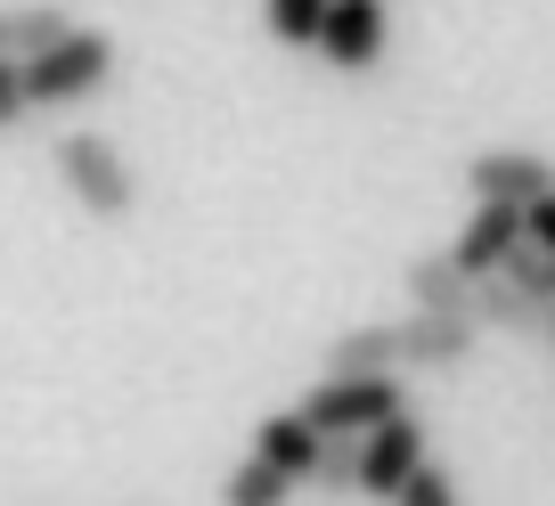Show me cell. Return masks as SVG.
Wrapping results in <instances>:
<instances>
[{
  "label": "cell",
  "instance_id": "obj_1",
  "mask_svg": "<svg viewBox=\"0 0 555 506\" xmlns=\"http://www.w3.org/2000/svg\"><path fill=\"white\" fill-rule=\"evenodd\" d=\"M50 164H57V189H66L90 221H131L139 172H131V156H122L115 140H99V131H57Z\"/></svg>",
  "mask_w": 555,
  "mask_h": 506
},
{
  "label": "cell",
  "instance_id": "obj_2",
  "mask_svg": "<svg viewBox=\"0 0 555 506\" xmlns=\"http://www.w3.org/2000/svg\"><path fill=\"white\" fill-rule=\"evenodd\" d=\"M106 82H115V34H99V25H74L57 50L25 57V99L34 106H82Z\"/></svg>",
  "mask_w": 555,
  "mask_h": 506
},
{
  "label": "cell",
  "instance_id": "obj_3",
  "mask_svg": "<svg viewBox=\"0 0 555 506\" xmlns=\"http://www.w3.org/2000/svg\"><path fill=\"white\" fill-rule=\"evenodd\" d=\"M409 408V376H319L311 392H302V417L319 425V433H376L384 417H400Z\"/></svg>",
  "mask_w": 555,
  "mask_h": 506
},
{
  "label": "cell",
  "instance_id": "obj_4",
  "mask_svg": "<svg viewBox=\"0 0 555 506\" xmlns=\"http://www.w3.org/2000/svg\"><path fill=\"white\" fill-rule=\"evenodd\" d=\"M466 196L474 205H522L531 212L539 196H555V164L539 147H490V156L466 164Z\"/></svg>",
  "mask_w": 555,
  "mask_h": 506
},
{
  "label": "cell",
  "instance_id": "obj_5",
  "mask_svg": "<svg viewBox=\"0 0 555 506\" xmlns=\"http://www.w3.org/2000/svg\"><path fill=\"white\" fill-rule=\"evenodd\" d=\"M482 343V319H450V311H409L400 319V367L409 376H457Z\"/></svg>",
  "mask_w": 555,
  "mask_h": 506
},
{
  "label": "cell",
  "instance_id": "obj_6",
  "mask_svg": "<svg viewBox=\"0 0 555 506\" xmlns=\"http://www.w3.org/2000/svg\"><path fill=\"white\" fill-rule=\"evenodd\" d=\"M416 466H425V417H416V408H400L376 433H360V490L367 498H400V482H409Z\"/></svg>",
  "mask_w": 555,
  "mask_h": 506
},
{
  "label": "cell",
  "instance_id": "obj_7",
  "mask_svg": "<svg viewBox=\"0 0 555 506\" xmlns=\"http://www.w3.org/2000/svg\"><path fill=\"white\" fill-rule=\"evenodd\" d=\"M392 41V9L384 0H327V34H319V57L335 74H367Z\"/></svg>",
  "mask_w": 555,
  "mask_h": 506
},
{
  "label": "cell",
  "instance_id": "obj_8",
  "mask_svg": "<svg viewBox=\"0 0 555 506\" xmlns=\"http://www.w3.org/2000/svg\"><path fill=\"white\" fill-rule=\"evenodd\" d=\"M522 237H531L522 205H474L450 254H457V270H466V278H490V270H506V254H515Z\"/></svg>",
  "mask_w": 555,
  "mask_h": 506
},
{
  "label": "cell",
  "instance_id": "obj_9",
  "mask_svg": "<svg viewBox=\"0 0 555 506\" xmlns=\"http://www.w3.org/2000/svg\"><path fill=\"white\" fill-rule=\"evenodd\" d=\"M400 278H409V311L474 319V295H482V278H466V270H457V254H416Z\"/></svg>",
  "mask_w": 555,
  "mask_h": 506
},
{
  "label": "cell",
  "instance_id": "obj_10",
  "mask_svg": "<svg viewBox=\"0 0 555 506\" xmlns=\"http://www.w3.org/2000/svg\"><path fill=\"white\" fill-rule=\"evenodd\" d=\"M319 425L302 417V408H286V417H261L254 425V457H270L278 473H286V482H311V466H319Z\"/></svg>",
  "mask_w": 555,
  "mask_h": 506
},
{
  "label": "cell",
  "instance_id": "obj_11",
  "mask_svg": "<svg viewBox=\"0 0 555 506\" xmlns=\"http://www.w3.org/2000/svg\"><path fill=\"white\" fill-rule=\"evenodd\" d=\"M474 319L482 327H499V335H555V311L539 295H522L506 270H490L482 278V295H474Z\"/></svg>",
  "mask_w": 555,
  "mask_h": 506
},
{
  "label": "cell",
  "instance_id": "obj_12",
  "mask_svg": "<svg viewBox=\"0 0 555 506\" xmlns=\"http://www.w3.org/2000/svg\"><path fill=\"white\" fill-rule=\"evenodd\" d=\"M74 34V9L66 0H34V9H0V57H41V50H57V41Z\"/></svg>",
  "mask_w": 555,
  "mask_h": 506
},
{
  "label": "cell",
  "instance_id": "obj_13",
  "mask_svg": "<svg viewBox=\"0 0 555 506\" xmlns=\"http://www.w3.org/2000/svg\"><path fill=\"white\" fill-rule=\"evenodd\" d=\"M392 367H400V327H351L327 343V376H392Z\"/></svg>",
  "mask_w": 555,
  "mask_h": 506
},
{
  "label": "cell",
  "instance_id": "obj_14",
  "mask_svg": "<svg viewBox=\"0 0 555 506\" xmlns=\"http://www.w3.org/2000/svg\"><path fill=\"white\" fill-rule=\"evenodd\" d=\"M261 25H270L278 50H319V34H327V0H261Z\"/></svg>",
  "mask_w": 555,
  "mask_h": 506
},
{
  "label": "cell",
  "instance_id": "obj_15",
  "mask_svg": "<svg viewBox=\"0 0 555 506\" xmlns=\"http://www.w3.org/2000/svg\"><path fill=\"white\" fill-rule=\"evenodd\" d=\"M295 490H302V482H286V473L270 466V457H245V466L221 482V506H286Z\"/></svg>",
  "mask_w": 555,
  "mask_h": 506
},
{
  "label": "cell",
  "instance_id": "obj_16",
  "mask_svg": "<svg viewBox=\"0 0 555 506\" xmlns=\"http://www.w3.org/2000/svg\"><path fill=\"white\" fill-rule=\"evenodd\" d=\"M311 490H360V433H327L319 441V466H311Z\"/></svg>",
  "mask_w": 555,
  "mask_h": 506
},
{
  "label": "cell",
  "instance_id": "obj_17",
  "mask_svg": "<svg viewBox=\"0 0 555 506\" xmlns=\"http://www.w3.org/2000/svg\"><path fill=\"white\" fill-rule=\"evenodd\" d=\"M506 278H515L522 295H539V302L555 311V254H547V245H531V237H522L515 254H506Z\"/></svg>",
  "mask_w": 555,
  "mask_h": 506
},
{
  "label": "cell",
  "instance_id": "obj_18",
  "mask_svg": "<svg viewBox=\"0 0 555 506\" xmlns=\"http://www.w3.org/2000/svg\"><path fill=\"white\" fill-rule=\"evenodd\" d=\"M392 506H457V482H450V466H434V457H425V466L409 473V482H400V498Z\"/></svg>",
  "mask_w": 555,
  "mask_h": 506
},
{
  "label": "cell",
  "instance_id": "obj_19",
  "mask_svg": "<svg viewBox=\"0 0 555 506\" xmlns=\"http://www.w3.org/2000/svg\"><path fill=\"white\" fill-rule=\"evenodd\" d=\"M25 115H34V99H25V66H17V57H0V131H17Z\"/></svg>",
  "mask_w": 555,
  "mask_h": 506
},
{
  "label": "cell",
  "instance_id": "obj_20",
  "mask_svg": "<svg viewBox=\"0 0 555 506\" xmlns=\"http://www.w3.org/2000/svg\"><path fill=\"white\" fill-rule=\"evenodd\" d=\"M522 221H531V245H547V254H555V196H539Z\"/></svg>",
  "mask_w": 555,
  "mask_h": 506
},
{
  "label": "cell",
  "instance_id": "obj_21",
  "mask_svg": "<svg viewBox=\"0 0 555 506\" xmlns=\"http://www.w3.org/2000/svg\"><path fill=\"white\" fill-rule=\"evenodd\" d=\"M547 343H555V335H547Z\"/></svg>",
  "mask_w": 555,
  "mask_h": 506
}]
</instances>
